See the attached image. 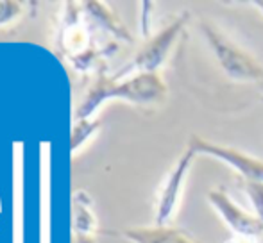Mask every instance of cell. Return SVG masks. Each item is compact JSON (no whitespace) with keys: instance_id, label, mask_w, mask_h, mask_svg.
<instances>
[{"instance_id":"cell-1","label":"cell","mask_w":263,"mask_h":243,"mask_svg":"<svg viewBox=\"0 0 263 243\" xmlns=\"http://www.w3.org/2000/svg\"><path fill=\"white\" fill-rule=\"evenodd\" d=\"M201 32L222 72L238 83H258L263 86V65L251 52L233 42L211 22H201Z\"/></svg>"},{"instance_id":"cell-2","label":"cell","mask_w":263,"mask_h":243,"mask_svg":"<svg viewBox=\"0 0 263 243\" xmlns=\"http://www.w3.org/2000/svg\"><path fill=\"white\" fill-rule=\"evenodd\" d=\"M166 95H168V86L158 72H140L136 77L118 84V86L106 83L102 88H99L97 95H93L91 104H99L102 98L118 97L133 102V104L158 106L165 100Z\"/></svg>"},{"instance_id":"cell-3","label":"cell","mask_w":263,"mask_h":243,"mask_svg":"<svg viewBox=\"0 0 263 243\" xmlns=\"http://www.w3.org/2000/svg\"><path fill=\"white\" fill-rule=\"evenodd\" d=\"M186 145H190L197 152V156L204 154V156L215 157V159L231 167L233 170H236L242 175V181L263 183V161L258 159V157L249 156V154L242 152V150L235 149V147L213 143L197 134H192Z\"/></svg>"},{"instance_id":"cell-4","label":"cell","mask_w":263,"mask_h":243,"mask_svg":"<svg viewBox=\"0 0 263 243\" xmlns=\"http://www.w3.org/2000/svg\"><path fill=\"white\" fill-rule=\"evenodd\" d=\"M195 157H197V152H195L190 145H186V149L183 150L179 159L176 161L172 170L168 172L166 179L163 181V186L158 195L156 216H154L156 226H166V222H168L174 216V213L177 211L181 195H183L184 179H186Z\"/></svg>"},{"instance_id":"cell-5","label":"cell","mask_w":263,"mask_h":243,"mask_svg":"<svg viewBox=\"0 0 263 243\" xmlns=\"http://www.w3.org/2000/svg\"><path fill=\"white\" fill-rule=\"evenodd\" d=\"M190 22V13L183 11L177 18H174L165 29L158 32L154 38H151V42L140 50V54L133 61V68H138L142 72H158V68L166 61L172 47L176 45L177 38L183 32V29L186 27V24Z\"/></svg>"},{"instance_id":"cell-6","label":"cell","mask_w":263,"mask_h":243,"mask_svg":"<svg viewBox=\"0 0 263 243\" xmlns=\"http://www.w3.org/2000/svg\"><path fill=\"white\" fill-rule=\"evenodd\" d=\"M208 202L235 234L258 238L263 233V224L256 218V215L254 213H247L246 209L240 208L229 197L224 188H213V190H210Z\"/></svg>"},{"instance_id":"cell-7","label":"cell","mask_w":263,"mask_h":243,"mask_svg":"<svg viewBox=\"0 0 263 243\" xmlns=\"http://www.w3.org/2000/svg\"><path fill=\"white\" fill-rule=\"evenodd\" d=\"M124 236L135 243H197L186 231L170 226L136 227L127 229Z\"/></svg>"},{"instance_id":"cell-8","label":"cell","mask_w":263,"mask_h":243,"mask_svg":"<svg viewBox=\"0 0 263 243\" xmlns=\"http://www.w3.org/2000/svg\"><path fill=\"white\" fill-rule=\"evenodd\" d=\"M242 190L246 191V195L249 197L256 218L263 224V183L242 181Z\"/></svg>"},{"instance_id":"cell-9","label":"cell","mask_w":263,"mask_h":243,"mask_svg":"<svg viewBox=\"0 0 263 243\" xmlns=\"http://www.w3.org/2000/svg\"><path fill=\"white\" fill-rule=\"evenodd\" d=\"M224 243H260L256 236H242V234H235L233 238H229Z\"/></svg>"},{"instance_id":"cell-10","label":"cell","mask_w":263,"mask_h":243,"mask_svg":"<svg viewBox=\"0 0 263 243\" xmlns=\"http://www.w3.org/2000/svg\"><path fill=\"white\" fill-rule=\"evenodd\" d=\"M251 4H253L254 7H258V11L263 14V0H254V2H251Z\"/></svg>"}]
</instances>
